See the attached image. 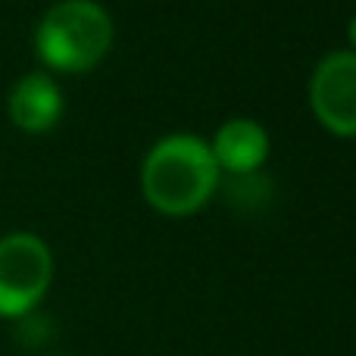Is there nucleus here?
<instances>
[{
  "instance_id": "39448f33",
  "label": "nucleus",
  "mask_w": 356,
  "mask_h": 356,
  "mask_svg": "<svg viewBox=\"0 0 356 356\" xmlns=\"http://www.w3.org/2000/svg\"><path fill=\"white\" fill-rule=\"evenodd\" d=\"M213 160L219 169H228L232 175L257 172V166L269 156V131L253 119H228L219 125L213 144Z\"/></svg>"
},
{
  "instance_id": "7ed1b4c3",
  "label": "nucleus",
  "mask_w": 356,
  "mask_h": 356,
  "mask_svg": "<svg viewBox=\"0 0 356 356\" xmlns=\"http://www.w3.org/2000/svg\"><path fill=\"white\" fill-rule=\"evenodd\" d=\"M54 282L50 247L31 232L0 238V319H22Z\"/></svg>"
},
{
  "instance_id": "20e7f679",
  "label": "nucleus",
  "mask_w": 356,
  "mask_h": 356,
  "mask_svg": "<svg viewBox=\"0 0 356 356\" xmlns=\"http://www.w3.org/2000/svg\"><path fill=\"white\" fill-rule=\"evenodd\" d=\"M309 104L334 135H356V50H334L316 66Z\"/></svg>"
},
{
  "instance_id": "0eeeda50",
  "label": "nucleus",
  "mask_w": 356,
  "mask_h": 356,
  "mask_svg": "<svg viewBox=\"0 0 356 356\" xmlns=\"http://www.w3.org/2000/svg\"><path fill=\"white\" fill-rule=\"evenodd\" d=\"M266 191H269V184H266V178L259 181L257 172L232 175V184H228V194H232L238 203H263Z\"/></svg>"
},
{
  "instance_id": "1a4fd4ad",
  "label": "nucleus",
  "mask_w": 356,
  "mask_h": 356,
  "mask_svg": "<svg viewBox=\"0 0 356 356\" xmlns=\"http://www.w3.org/2000/svg\"><path fill=\"white\" fill-rule=\"evenodd\" d=\"M56 356H60V353H56Z\"/></svg>"
},
{
  "instance_id": "f257e3e1",
  "label": "nucleus",
  "mask_w": 356,
  "mask_h": 356,
  "mask_svg": "<svg viewBox=\"0 0 356 356\" xmlns=\"http://www.w3.org/2000/svg\"><path fill=\"white\" fill-rule=\"evenodd\" d=\"M141 184L160 213L184 216L209 200L219 184V166L203 138L178 131L150 147L141 166Z\"/></svg>"
},
{
  "instance_id": "f03ea898",
  "label": "nucleus",
  "mask_w": 356,
  "mask_h": 356,
  "mask_svg": "<svg viewBox=\"0 0 356 356\" xmlns=\"http://www.w3.org/2000/svg\"><path fill=\"white\" fill-rule=\"evenodd\" d=\"M113 44V19L94 0H63L50 6L35 31V50L44 66L85 72L104 60Z\"/></svg>"
},
{
  "instance_id": "423d86ee",
  "label": "nucleus",
  "mask_w": 356,
  "mask_h": 356,
  "mask_svg": "<svg viewBox=\"0 0 356 356\" xmlns=\"http://www.w3.org/2000/svg\"><path fill=\"white\" fill-rule=\"evenodd\" d=\"M63 113V94L47 72H29L10 91V119L22 131H47Z\"/></svg>"
},
{
  "instance_id": "6e6552de",
  "label": "nucleus",
  "mask_w": 356,
  "mask_h": 356,
  "mask_svg": "<svg viewBox=\"0 0 356 356\" xmlns=\"http://www.w3.org/2000/svg\"><path fill=\"white\" fill-rule=\"evenodd\" d=\"M347 35H350V44H353V50H356V16L350 19V29H347Z\"/></svg>"
}]
</instances>
